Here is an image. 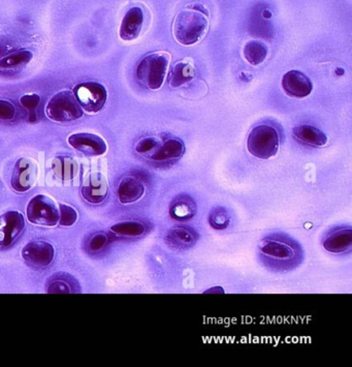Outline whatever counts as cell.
<instances>
[{
	"instance_id": "31",
	"label": "cell",
	"mask_w": 352,
	"mask_h": 367,
	"mask_svg": "<svg viewBox=\"0 0 352 367\" xmlns=\"http://www.w3.org/2000/svg\"><path fill=\"white\" fill-rule=\"evenodd\" d=\"M107 242H108V237L104 233H98V234L92 236L91 240H90L89 247L92 251H98L100 249H104L106 247Z\"/></svg>"
},
{
	"instance_id": "29",
	"label": "cell",
	"mask_w": 352,
	"mask_h": 367,
	"mask_svg": "<svg viewBox=\"0 0 352 367\" xmlns=\"http://www.w3.org/2000/svg\"><path fill=\"white\" fill-rule=\"evenodd\" d=\"M15 115L16 108L11 102L0 100V120H12Z\"/></svg>"
},
{
	"instance_id": "5",
	"label": "cell",
	"mask_w": 352,
	"mask_h": 367,
	"mask_svg": "<svg viewBox=\"0 0 352 367\" xmlns=\"http://www.w3.org/2000/svg\"><path fill=\"white\" fill-rule=\"evenodd\" d=\"M47 115L56 123H71L84 116L83 108L75 94L69 90L55 94L46 108Z\"/></svg>"
},
{
	"instance_id": "25",
	"label": "cell",
	"mask_w": 352,
	"mask_h": 367,
	"mask_svg": "<svg viewBox=\"0 0 352 367\" xmlns=\"http://www.w3.org/2000/svg\"><path fill=\"white\" fill-rule=\"evenodd\" d=\"M34 59V53L28 50L17 51L0 61L1 69H16L28 65Z\"/></svg>"
},
{
	"instance_id": "12",
	"label": "cell",
	"mask_w": 352,
	"mask_h": 367,
	"mask_svg": "<svg viewBox=\"0 0 352 367\" xmlns=\"http://www.w3.org/2000/svg\"><path fill=\"white\" fill-rule=\"evenodd\" d=\"M69 145L87 156H100L106 154L108 146L100 136L94 134H73L67 139Z\"/></svg>"
},
{
	"instance_id": "4",
	"label": "cell",
	"mask_w": 352,
	"mask_h": 367,
	"mask_svg": "<svg viewBox=\"0 0 352 367\" xmlns=\"http://www.w3.org/2000/svg\"><path fill=\"white\" fill-rule=\"evenodd\" d=\"M280 136L272 125H261L255 127L247 139L249 154L259 160H270L279 151Z\"/></svg>"
},
{
	"instance_id": "22",
	"label": "cell",
	"mask_w": 352,
	"mask_h": 367,
	"mask_svg": "<svg viewBox=\"0 0 352 367\" xmlns=\"http://www.w3.org/2000/svg\"><path fill=\"white\" fill-rule=\"evenodd\" d=\"M51 168H52L53 174L63 181L73 180L79 173V165L77 160H74L71 156H56L53 160Z\"/></svg>"
},
{
	"instance_id": "8",
	"label": "cell",
	"mask_w": 352,
	"mask_h": 367,
	"mask_svg": "<svg viewBox=\"0 0 352 367\" xmlns=\"http://www.w3.org/2000/svg\"><path fill=\"white\" fill-rule=\"evenodd\" d=\"M324 251L333 255H345L352 251L351 226H336L329 229L321 240Z\"/></svg>"
},
{
	"instance_id": "13",
	"label": "cell",
	"mask_w": 352,
	"mask_h": 367,
	"mask_svg": "<svg viewBox=\"0 0 352 367\" xmlns=\"http://www.w3.org/2000/svg\"><path fill=\"white\" fill-rule=\"evenodd\" d=\"M199 239V233L195 229L182 224L173 227L164 235L166 244L176 251H187L192 249Z\"/></svg>"
},
{
	"instance_id": "3",
	"label": "cell",
	"mask_w": 352,
	"mask_h": 367,
	"mask_svg": "<svg viewBox=\"0 0 352 367\" xmlns=\"http://www.w3.org/2000/svg\"><path fill=\"white\" fill-rule=\"evenodd\" d=\"M170 53L166 51L151 53L142 59L137 67L139 83L148 90H157L164 85L170 63Z\"/></svg>"
},
{
	"instance_id": "16",
	"label": "cell",
	"mask_w": 352,
	"mask_h": 367,
	"mask_svg": "<svg viewBox=\"0 0 352 367\" xmlns=\"http://www.w3.org/2000/svg\"><path fill=\"white\" fill-rule=\"evenodd\" d=\"M144 23V13L141 8H131L121 22L119 36L125 42L139 38Z\"/></svg>"
},
{
	"instance_id": "33",
	"label": "cell",
	"mask_w": 352,
	"mask_h": 367,
	"mask_svg": "<svg viewBox=\"0 0 352 367\" xmlns=\"http://www.w3.org/2000/svg\"><path fill=\"white\" fill-rule=\"evenodd\" d=\"M263 16L265 18V19H270V18L272 17V13L271 12L267 11V10H265V11L263 13Z\"/></svg>"
},
{
	"instance_id": "18",
	"label": "cell",
	"mask_w": 352,
	"mask_h": 367,
	"mask_svg": "<svg viewBox=\"0 0 352 367\" xmlns=\"http://www.w3.org/2000/svg\"><path fill=\"white\" fill-rule=\"evenodd\" d=\"M117 193L121 204L135 203L145 193V185L137 177L126 176L119 183Z\"/></svg>"
},
{
	"instance_id": "30",
	"label": "cell",
	"mask_w": 352,
	"mask_h": 367,
	"mask_svg": "<svg viewBox=\"0 0 352 367\" xmlns=\"http://www.w3.org/2000/svg\"><path fill=\"white\" fill-rule=\"evenodd\" d=\"M41 103V96L36 94H26V96H22L20 98V104L26 110H34L38 108V105Z\"/></svg>"
},
{
	"instance_id": "2",
	"label": "cell",
	"mask_w": 352,
	"mask_h": 367,
	"mask_svg": "<svg viewBox=\"0 0 352 367\" xmlns=\"http://www.w3.org/2000/svg\"><path fill=\"white\" fill-rule=\"evenodd\" d=\"M204 11L195 8L184 9L177 15L173 24V34L177 42L191 46L205 38L209 30V19Z\"/></svg>"
},
{
	"instance_id": "11",
	"label": "cell",
	"mask_w": 352,
	"mask_h": 367,
	"mask_svg": "<svg viewBox=\"0 0 352 367\" xmlns=\"http://www.w3.org/2000/svg\"><path fill=\"white\" fill-rule=\"evenodd\" d=\"M54 255L53 245L43 240L32 241L22 249L24 261L34 267H48L54 260Z\"/></svg>"
},
{
	"instance_id": "14",
	"label": "cell",
	"mask_w": 352,
	"mask_h": 367,
	"mask_svg": "<svg viewBox=\"0 0 352 367\" xmlns=\"http://www.w3.org/2000/svg\"><path fill=\"white\" fill-rule=\"evenodd\" d=\"M109 185L106 177L100 172H92L84 179L81 193L84 199L91 204H100L108 196Z\"/></svg>"
},
{
	"instance_id": "9",
	"label": "cell",
	"mask_w": 352,
	"mask_h": 367,
	"mask_svg": "<svg viewBox=\"0 0 352 367\" xmlns=\"http://www.w3.org/2000/svg\"><path fill=\"white\" fill-rule=\"evenodd\" d=\"M25 229V220L19 211H8L0 216V247H9Z\"/></svg>"
},
{
	"instance_id": "7",
	"label": "cell",
	"mask_w": 352,
	"mask_h": 367,
	"mask_svg": "<svg viewBox=\"0 0 352 367\" xmlns=\"http://www.w3.org/2000/svg\"><path fill=\"white\" fill-rule=\"evenodd\" d=\"M74 94L84 110L98 113L104 108L108 98L106 87L98 82H85L74 90Z\"/></svg>"
},
{
	"instance_id": "15",
	"label": "cell",
	"mask_w": 352,
	"mask_h": 367,
	"mask_svg": "<svg viewBox=\"0 0 352 367\" xmlns=\"http://www.w3.org/2000/svg\"><path fill=\"white\" fill-rule=\"evenodd\" d=\"M281 85L284 92L290 98H307L313 90L312 81L302 72L294 70L283 76Z\"/></svg>"
},
{
	"instance_id": "21",
	"label": "cell",
	"mask_w": 352,
	"mask_h": 367,
	"mask_svg": "<svg viewBox=\"0 0 352 367\" xmlns=\"http://www.w3.org/2000/svg\"><path fill=\"white\" fill-rule=\"evenodd\" d=\"M195 74H197V70H195L192 59L187 57V59L178 61L173 67L172 72H170V87L178 88L184 84L189 83L195 79Z\"/></svg>"
},
{
	"instance_id": "28",
	"label": "cell",
	"mask_w": 352,
	"mask_h": 367,
	"mask_svg": "<svg viewBox=\"0 0 352 367\" xmlns=\"http://www.w3.org/2000/svg\"><path fill=\"white\" fill-rule=\"evenodd\" d=\"M78 220V212L69 205L59 206V224L63 227H71Z\"/></svg>"
},
{
	"instance_id": "32",
	"label": "cell",
	"mask_w": 352,
	"mask_h": 367,
	"mask_svg": "<svg viewBox=\"0 0 352 367\" xmlns=\"http://www.w3.org/2000/svg\"><path fill=\"white\" fill-rule=\"evenodd\" d=\"M47 292L52 293V294L53 293H59V294H61V293H71V286L67 284L65 280H56L51 282Z\"/></svg>"
},
{
	"instance_id": "23",
	"label": "cell",
	"mask_w": 352,
	"mask_h": 367,
	"mask_svg": "<svg viewBox=\"0 0 352 367\" xmlns=\"http://www.w3.org/2000/svg\"><path fill=\"white\" fill-rule=\"evenodd\" d=\"M111 231L114 234L122 237H141L147 232V227L144 222L139 220H125V222H118L111 227Z\"/></svg>"
},
{
	"instance_id": "6",
	"label": "cell",
	"mask_w": 352,
	"mask_h": 367,
	"mask_svg": "<svg viewBox=\"0 0 352 367\" xmlns=\"http://www.w3.org/2000/svg\"><path fill=\"white\" fill-rule=\"evenodd\" d=\"M28 220L38 226L54 227L59 222V209L51 198L38 195L32 198L26 210Z\"/></svg>"
},
{
	"instance_id": "20",
	"label": "cell",
	"mask_w": 352,
	"mask_h": 367,
	"mask_svg": "<svg viewBox=\"0 0 352 367\" xmlns=\"http://www.w3.org/2000/svg\"><path fill=\"white\" fill-rule=\"evenodd\" d=\"M292 134L298 142L313 147H324L329 142L322 131L310 125H298L292 129Z\"/></svg>"
},
{
	"instance_id": "26",
	"label": "cell",
	"mask_w": 352,
	"mask_h": 367,
	"mask_svg": "<svg viewBox=\"0 0 352 367\" xmlns=\"http://www.w3.org/2000/svg\"><path fill=\"white\" fill-rule=\"evenodd\" d=\"M230 220L232 218H230V212L222 206L213 208L208 216L210 227L216 231L226 230L230 224Z\"/></svg>"
},
{
	"instance_id": "24",
	"label": "cell",
	"mask_w": 352,
	"mask_h": 367,
	"mask_svg": "<svg viewBox=\"0 0 352 367\" xmlns=\"http://www.w3.org/2000/svg\"><path fill=\"white\" fill-rule=\"evenodd\" d=\"M267 45L261 41H250L244 47V57L251 65H261L267 56Z\"/></svg>"
},
{
	"instance_id": "27",
	"label": "cell",
	"mask_w": 352,
	"mask_h": 367,
	"mask_svg": "<svg viewBox=\"0 0 352 367\" xmlns=\"http://www.w3.org/2000/svg\"><path fill=\"white\" fill-rule=\"evenodd\" d=\"M160 143H162V142H160L157 138H144V139L140 140V141L138 142L137 145H135V151H137L138 154H141V156H146V158H148L156 149H157Z\"/></svg>"
},
{
	"instance_id": "34",
	"label": "cell",
	"mask_w": 352,
	"mask_h": 367,
	"mask_svg": "<svg viewBox=\"0 0 352 367\" xmlns=\"http://www.w3.org/2000/svg\"><path fill=\"white\" fill-rule=\"evenodd\" d=\"M336 74H337L338 76H343L344 74H345V71H344L342 67H338V69H336Z\"/></svg>"
},
{
	"instance_id": "17",
	"label": "cell",
	"mask_w": 352,
	"mask_h": 367,
	"mask_svg": "<svg viewBox=\"0 0 352 367\" xmlns=\"http://www.w3.org/2000/svg\"><path fill=\"white\" fill-rule=\"evenodd\" d=\"M197 207L195 200L188 195H179L170 205V216L175 222L184 224L195 218Z\"/></svg>"
},
{
	"instance_id": "19",
	"label": "cell",
	"mask_w": 352,
	"mask_h": 367,
	"mask_svg": "<svg viewBox=\"0 0 352 367\" xmlns=\"http://www.w3.org/2000/svg\"><path fill=\"white\" fill-rule=\"evenodd\" d=\"M185 152V145L180 139L170 138L162 142L157 149L149 156L154 162H170L182 158Z\"/></svg>"
},
{
	"instance_id": "1",
	"label": "cell",
	"mask_w": 352,
	"mask_h": 367,
	"mask_svg": "<svg viewBox=\"0 0 352 367\" xmlns=\"http://www.w3.org/2000/svg\"><path fill=\"white\" fill-rule=\"evenodd\" d=\"M257 255L263 267L276 273H284L300 267L305 251L298 240L283 232L269 233L263 237Z\"/></svg>"
},
{
	"instance_id": "10",
	"label": "cell",
	"mask_w": 352,
	"mask_h": 367,
	"mask_svg": "<svg viewBox=\"0 0 352 367\" xmlns=\"http://www.w3.org/2000/svg\"><path fill=\"white\" fill-rule=\"evenodd\" d=\"M38 178V166L30 158H22L16 162L11 185L17 193L30 191Z\"/></svg>"
}]
</instances>
